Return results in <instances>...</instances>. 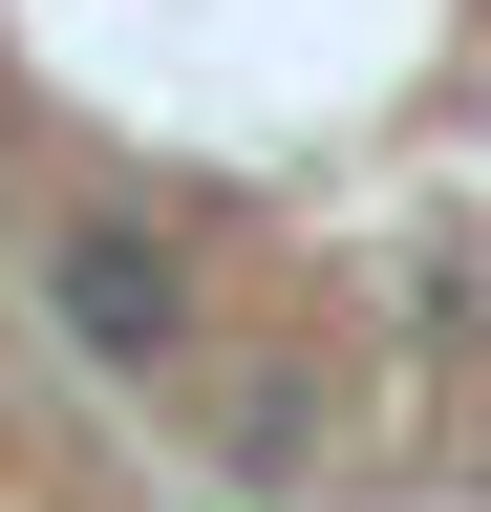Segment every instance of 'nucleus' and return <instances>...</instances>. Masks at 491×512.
I'll use <instances>...</instances> for the list:
<instances>
[{"label": "nucleus", "instance_id": "2", "mask_svg": "<svg viewBox=\"0 0 491 512\" xmlns=\"http://www.w3.org/2000/svg\"><path fill=\"white\" fill-rule=\"evenodd\" d=\"M171 406H193L214 491H299V470L342 448V384H321V363H214V342H193V384H171Z\"/></svg>", "mask_w": 491, "mask_h": 512}, {"label": "nucleus", "instance_id": "1", "mask_svg": "<svg viewBox=\"0 0 491 512\" xmlns=\"http://www.w3.org/2000/svg\"><path fill=\"white\" fill-rule=\"evenodd\" d=\"M22 299L65 320L107 384H193V342H214V278H193V235H171V214H129V192H65V214L22 235Z\"/></svg>", "mask_w": 491, "mask_h": 512}]
</instances>
